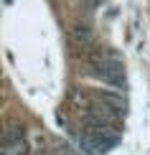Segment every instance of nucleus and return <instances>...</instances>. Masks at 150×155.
Segmentation results:
<instances>
[{
  "mask_svg": "<svg viewBox=\"0 0 150 155\" xmlns=\"http://www.w3.org/2000/svg\"><path fill=\"white\" fill-rule=\"evenodd\" d=\"M99 102H104V107L109 109V112H117V114H125L127 109V102L122 94H115V92H99Z\"/></svg>",
  "mask_w": 150,
  "mask_h": 155,
  "instance_id": "f03ea898",
  "label": "nucleus"
},
{
  "mask_svg": "<svg viewBox=\"0 0 150 155\" xmlns=\"http://www.w3.org/2000/svg\"><path fill=\"white\" fill-rule=\"evenodd\" d=\"M71 36H74V41H87V38L92 36V33H89V28H84V25H82V28H76Z\"/></svg>",
  "mask_w": 150,
  "mask_h": 155,
  "instance_id": "20e7f679",
  "label": "nucleus"
},
{
  "mask_svg": "<svg viewBox=\"0 0 150 155\" xmlns=\"http://www.w3.org/2000/svg\"><path fill=\"white\" fill-rule=\"evenodd\" d=\"M21 137H23V130H21V127H10V130H5V135H3V147H5V150H10V143H21Z\"/></svg>",
  "mask_w": 150,
  "mask_h": 155,
  "instance_id": "7ed1b4c3",
  "label": "nucleus"
},
{
  "mask_svg": "<svg viewBox=\"0 0 150 155\" xmlns=\"http://www.w3.org/2000/svg\"><path fill=\"white\" fill-rule=\"evenodd\" d=\"M94 76H99L102 81L112 84L117 89H125V66L117 56L107 54V56H97L94 59Z\"/></svg>",
  "mask_w": 150,
  "mask_h": 155,
  "instance_id": "f257e3e1",
  "label": "nucleus"
}]
</instances>
